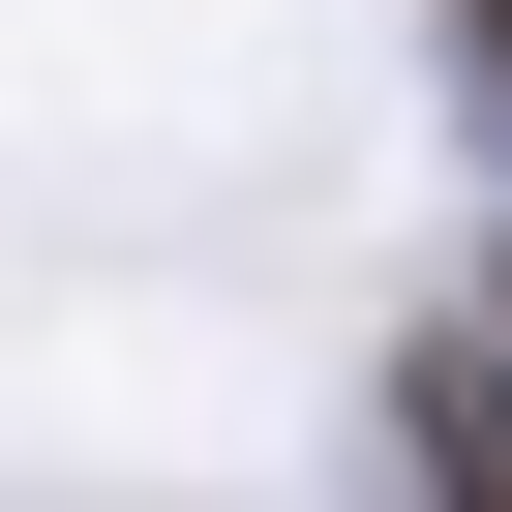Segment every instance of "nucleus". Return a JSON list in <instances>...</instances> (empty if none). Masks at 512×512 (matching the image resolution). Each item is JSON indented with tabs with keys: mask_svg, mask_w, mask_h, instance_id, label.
Wrapping results in <instances>:
<instances>
[{
	"mask_svg": "<svg viewBox=\"0 0 512 512\" xmlns=\"http://www.w3.org/2000/svg\"><path fill=\"white\" fill-rule=\"evenodd\" d=\"M452 31H482V121H512V0H452Z\"/></svg>",
	"mask_w": 512,
	"mask_h": 512,
	"instance_id": "obj_2",
	"label": "nucleus"
},
{
	"mask_svg": "<svg viewBox=\"0 0 512 512\" xmlns=\"http://www.w3.org/2000/svg\"><path fill=\"white\" fill-rule=\"evenodd\" d=\"M392 422H422V482H452V512H512V302H452V332L392 362Z\"/></svg>",
	"mask_w": 512,
	"mask_h": 512,
	"instance_id": "obj_1",
	"label": "nucleus"
}]
</instances>
